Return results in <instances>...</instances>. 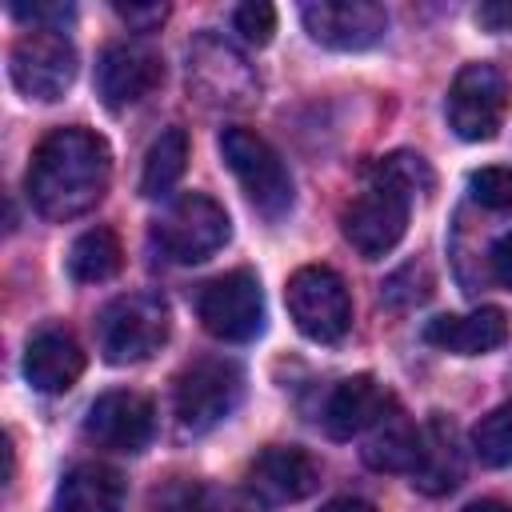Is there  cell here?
Returning <instances> with one entry per match:
<instances>
[{
  "label": "cell",
  "instance_id": "cell-1",
  "mask_svg": "<svg viewBox=\"0 0 512 512\" xmlns=\"http://www.w3.org/2000/svg\"><path fill=\"white\" fill-rule=\"evenodd\" d=\"M112 180V148L100 132L92 128H56L48 132L28 164L24 188L32 208L44 220H76L92 212Z\"/></svg>",
  "mask_w": 512,
  "mask_h": 512
},
{
  "label": "cell",
  "instance_id": "cell-2",
  "mask_svg": "<svg viewBox=\"0 0 512 512\" xmlns=\"http://www.w3.org/2000/svg\"><path fill=\"white\" fill-rule=\"evenodd\" d=\"M432 188V172L416 152H392L368 168V184L360 196L348 200L340 212V232L344 240L364 256L380 260L388 256L404 232H408V212H412V192Z\"/></svg>",
  "mask_w": 512,
  "mask_h": 512
},
{
  "label": "cell",
  "instance_id": "cell-3",
  "mask_svg": "<svg viewBox=\"0 0 512 512\" xmlns=\"http://www.w3.org/2000/svg\"><path fill=\"white\" fill-rule=\"evenodd\" d=\"M172 328V312L156 292H128L100 308L96 316V348L108 364H140L164 348Z\"/></svg>",
  "mask_w": 512,
  "mask_h": 512
},
{
  "label": "cell",
  "instance_id": "cell-4",
  "mask_svg": "<svg viewBox=\"0 0 512 512\" xmlns=\"http://www.w3.org/2000/svg\"><path fill=\"white\" fill-rule=\"evenodd\" d=\"M240 396H244V372L224 356H200L176 376L172 388L176 424L192 436L212 432L220 420L236 412Z\"/></svg>",
  "mask_w": 512,
  "mask_h": 512
},
{
  "label": "cell",
  "instance_id": "cell-5",
  "mask_svg": "<svg viewBox=\"0 0 512 512\" xmlns=\"http://www.w3.org/2000/svg\"><path fill=\"white\" fill-rule=\"evenodd\" d=\"M220 152L232 176L240 180L244 196L256 204V212H264L268 220H280L292 208V176L280 152L264 136H256L252 128H224Z\"/></svg>",
  "mask_w": 512,
  "mask_h": 512
},
{
  "label": "cell",
  "instance_id": "cell-6",
  "mask_svg": "<svg viewBox=\"0 0 512 512\" xmlns=\"http://www.w3.org/2000/svg\"><path fill=\"white\" fill-rule=\"evenodd\" d=\"M284 304L296 328L316 344H336L352 328L348 284L328 264H304L284 284Z\"/></svg>",
  "mask_w": 512,
  "mask_h": 512
},
{
  "label": "cell",
  "instance_id": "cell-7",
  "mask_svg": "<svg viewBox=\"0 0 512 512\" xmlns=\"http://www.w3.org/2000/svg\"><path fill=\"white\" fill-rule=\"evenodd\" d=\"M508 104H512V92H508V76L488 64V60H476V64H464L456 76H452V88H448V128L468 140V144H480V140H492L500 128H504V116H508Z\"/></svg>",
  "mask_w": 512,
  "mask_h": 512
},
{
  "label": "cell",
  "instance_id": "cell-8",
  "mask_svg": "<svg viewBox=\"0 0 512 512\" xmlns=\"http://www.w3.org/2000/svg\"><path fill=\"white\" fill-rule=\"evenodd\" d=\"M228 236H232L228 212L204 192H184L156 220V244L176 264H200L216 256L228 244Z\"/></svg>",
  "mask_w": 512,
  "mask_h": 512
},
{
  "label": "cell",
  "instance_id": "cell-9",
  "mask_svg": "<svg viewBox=\"0 0 512 512\" xmlns=\"http://www.w3.org/2000/svg\"><path fill=\"white\" fill-rule=\"evenodd\" d=\"M12 84L40 104L60 100L76 80V48L56 28H32L24 32L8 52Z\"/></svg>",
  "mask_w": 512,
  "mask_h": 512
},
{
  "label": "cell",
  "instance_id": "cell-10",
  "mask_svg": "<svg viewBox=\"0 0 512 512\" xmlns=\"http://www.w3.org/2000/svg\"><path fill=\"white\" fill-rule=\"evenodd\" d=\"M200 324L228 344H244L256 340L264 332V292L252 268H232L216 280L204 284L200 300H196Z\"/></svg>",
  "mask_w": 512,
  "mask_h": 512
},
{
  "label": "cell",
  "instance_id": "cell-11",
  "mask_svg": "<svg viewBox=\"0 0 512 512\" xmlns=\"http://www.w3.org/2000/svg\"><path fill=\"white\" fill-rule=\"evenodd\" d=\"M300 20L332 52H364L388 32V12L372 0H312L300 8Z\"/></svg>",
  "mask_w": 512,
  "mask_h": 512
},
{
  "label": "cell",
  "instance_id": "cell-12",
  "mask_svg": "<svg viewBox=\"0 0 512 512\" xmlns=\"http://www.w3.org/2000/svg\"><path fill=\"white\" fill-rule=\"evenodd\" d=\"M160 80H164V60L140 40H116L96 60V96L112 112L140 104L160 88Z\"/></svg>",
  "mask_w": 512,
  "mask_h": 512
},
{
  "label": "cell",
  "instance_id": "cell-13",
  "mask_svg": "<svg viewBox=\"0 0 512 512\" xmlns=\"http://www.w3.org/2000/svg\"><path fill=\"white\" fill-rule=\"evenodd\" d=\"M156 432V408L148 396L132 392V388H116L92 400L88 416H84V436L108 452H140L148 448Z\"/></svg>",
  "mask_w": 512,
  "mask_h": 512
},
{
  "label": "cell",
  "instance_id": "cell-14",
  "mask_svg": "<svg viewBox=\"0 0 512 512\" xmlns=\"http://www.w3.org/2000/svg\"><path fill=\"white\" fill-rule=\"evenodd\" d=\"M320 484V464L296 448V444H268L252 468H248V492H256L264 504H292L316 492Z\"/></svg>",
  "mask_w": 512,
  "mask_h": 512
},
{
  "label": "cell",
  "instance_id": "cell-15",
  "mask_svg": "<svg viewBox=\"0 0 512 512\" xmlns=\"http://www.w3.org/2000/svg\"><path fill=\"white\" fill-rule=\"evenodd\" d=\"M392 408H396L392 392H388L376 376L360 372V376L340 380V384L328 392L320 420H324V432H328L332 440H352V436L368 432L380 416H388Z\"/></svg>",
  "mask_w": 512,
  "mask_h": 512
},
{
  "label": "cell",
  "instance_id": "cell-16",
  "mask_svg": "<svg viewBox=\"0 0 512 512\" xmlns=\"http://www.w3.org/2000/svg\"><path fill=\"white\" fill-rule=\"evenodd\" d=\"M188 80H196V88L208 100H220V104H244L256 92V76L244 64V56L232 44L216 40V36H200L196 40L192 64H188Z\"/></svg>",
  "mask_w": 512,
  "mask_h": 512
},
{
  "label": "cell",
  "instance_id": "cell-17",
  "mask_svg": "<svg viewBox=\"0 0 512 512\" xmlns=\"http://www.w3.org/2000/svg\"><path fill=\"white\" fill-rule=\"evenodd\" d=\"M84 376V348L64 328H40L24 348V380L44 392L60 396Z\"/></svg>",
  "mask_w": 512,
  "mask_h": 512
},
{
  "label": "cell",
  "instance_id": "cell-18",
  "mask_svg": "<svg viewBox=\"0 0 512 512\" xmlns=\"http://www.w3.org/2000/svg\"><path fill=\"white\" fill-rule=\"evenodd\" d=\"M408 476H412V488L424 496H444L460 484L464 448H460V432L448 416H440V412L428 416V424L420 428V460Z\"/></svg>",
  "mask_w": 512,
  "mask_h": 512
},
{
  "label": "cell",
  "instance_id": "cell-19",
  "mask_svg": "<svg viewBox=\"0 0 512 512\" xmlns=\"http://www.w3.org/2000/svg\"><path fill=\"white\" fill-rule=\"evenodd\" d=\"M424 340L452 356H484L508 340V316L500 308H476L464 316H432Z\"/></svg>",
  "mask_w": 512,
  "mask_h": 512
},
{
  "label": "cell",
  "instance_id": "cell-20",
  "mask_svg": "<svg viewBox=\"0 0 512 512\" xmlns=\"http://www.w3.org/2000/svg\"><path fill=\"white\" fill-rule=\"evenodd\" d=\"M124 508V476L108 464H76L60 488L52 512H120Z\"/></svg>",
  "mask_w": 512,
  "mask_h": 512
},
{
  "label": "cell",
  "instance_id": "cell-21",
  "mask_svg": "<svg viewBox=\"0 0 512 512\" xmlns=\"http://www.w3.org/2000/svg\"><path fill=\"white\" fill-rule=\"evenodd\" d=\"M416 460H420V428L400 408H392L388 416H380L368 428V440H364V464L368 468H376V472H412Z\"/></svg>",
  "mask_w": 512,
  "mask_h": 512
},
{
  "label": "cell",
  "instance_id": "cell-22",
  "mask_svg": "<svg viewBox=\"0 0 512 512\" xmlns=\"http://www.w3.org/2000/svg\"><path fill=\"white\" fill-rule=\"evenodd\" d=\"M120 264H124V248L112 228H88L68 248V276L80 284H104L120 272Z\"/></svg>",
  "mask_w": 512,
  "mask_h": 512
},
{
  "label": "cell",
  "instance_id": "cell-23",
  "mask_svg": "<svg viewBox=\"0 0 512 512\" xmlns=\"http://www.w3.org/2000/svg\"><path fill=\"white\" fill-rule=\"evenodd\" d=\"M184 168H188V136H184V128H168V132H160V136L152 140L148 156H144L140 196H148V200L168 196V192L180 184Z\"/></svg>",
  "mask_w": 512,
  "mask_h": 512
},
{
  "label": "cell",
  "instance_id": "cell-24",
  "mask_svg": "<svg viewBox=\"0 0 512 512\" xmlns=\"http://www.w3.org/2000/svg\"><path fill=\"white\" fill-rule=\"evenodd\" d=\"M156 512H264V500L248 488H172L156 496Z\"/></svg>",
  "mask_w": 512,
  "mask_h": 512
},
{
  "label": "cell",
  "instance_id": "cell-25",
  "mask_svg": "<svg viewBox=\"0 0 512 512\" xmlns=\"http://www.w3.org/2000/svg\"><path fill=\"white\" fill-rule=\"evenodd\" d=\"M472 452L488 468L512 464V400L480 416V424L472 428Z\"/></svg>",
  "mask_w": 512,
  "mask_h": 512
},
{
  "label": "cell",
  "instance_id": "cell-26",
  "mask_svg": "<svg viewBox=\"0 0 512 512\" xmlns=\"http://www.w3.org/2000/svg\"><path fill=\"white\" fill-rule=\"evenodd\" d=\"M468 188H472V200L476 204L496 208V212H512V168L488 164V168H480V172L468 176Z\"/></svg>",
  "mask_w": 512,
  "mask_h": 512
},
{
  "label": "cell",
  "instance_id": "cell-27",
  "mask_svg": "<svg viewBox=\"0 0 512 512\" xmlns=\"http://www.w3.org/2000/svg\"><path fill=\"white\" fill-rule=\"evenodd\" d=\"M232 28L240 32L244 44L264 48V44L272 40V32H276V8L264 4V0H248V4H240V8L232 12Z\"/></svg>",
  "mask_w": 512,
  "mask_h": 512
},
{
  "label": "cell",
  "instance_id": "cell-28",
  "mask_svg": "<svg viewBox=\"0 0 512 512\" xmlns=\"http://www.w3.org/2000/svg\"><path fill=\"white\" fill-rule=\"evenodd\" d=\"M116 16H120L128 28H136V32H152L156 24H164L168 8H164V4H116Z\"/></svg>",
  "mask_w": 512,
  "mask_h": 512
},
{
  "label": "cell",
  "instance_id": "cell-29",
  "mask_svg": "<svg viewBox=\"0 0 512 512\" xmlns=\"http://www.w3.org/2000/svg\"><path fill=\"white\" fill-rule=\"evenodd\" d=\"M488 268H492V280H496L500 288L512 292V232H504V236L492 244V252H488Z\"/></svg>",
  "mask_w": 512,
  "mask_h": 512
},
{
  "label": "cell",
  "instance_id": "cell-30",
  "mask_svg": "<svg viewBox=\"0 0 512 512\" xmlns=\"http://www.w3.org/2000/svg\"><path fill=\"white\" fill-rule=\"evenodd\" d=\"M476 20L488 32H512V4L508 0H488V4L476 8Z\"/></svg>",
  "mask_w": 512,
  "mask_h": 512
},
{
  "label": "cell",
  "instance_id": "cell-31",
  "mask_svg": "<svg viewBox=\"0 0 512 512\" xmlns=\"http://www.w3.org/2000/svg\"><path fill=\"white\" fill-rule=\"evenodd\" d=\"M320 512H376L368 500H356V496H340V500H328Z\"/></svg>",
  "mask_w": 512,
  "mask_h": 512
},
{
  "label": "cell",
  "instance_id": "cell-32",
  "mask_svg": "<svg viewBox=\"0 0 512 512\" xmlns=\"http://www.w3.org/2000/svg\"><path fill=\"white\" fill-rule=\"evenodd\" d=\"M464 512H512L504 500H472Z\"/></svg>",
  "mask_w": 512,
  "mask_h": 512
}]
</instances>
